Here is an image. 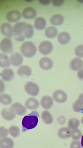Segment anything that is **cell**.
I'll return each mask as SVG.
<instances>
[{
	"instance_id": "6da1fadb",
	"label": "cell",
	"mask_w": 83,
	"mask_h": 148,
	"mask_svg": "<svg viewBox=\"0 0 83 148\" xmlns=\"http://www.w3.org/2000/svg\"><path fill=\"white\" fill-rule=\"evenodd\" d=\"M39 116V113L36 111H32L25 116L22 120V132H24L35 128L38 124Z\"/></svg>"
},
{
	"instance_id": "7a4b0ae2",
	"label": "cell",
	"mask_w": 83,
	"mask_h": 148,
	"mask_svg": "<svg viewBox=\"0 0 83 148\" xmlns=\"http://www.w3.org/2000/svg\"><path fill=\"white\" fill-rule=\"evenodd\" d=\"M21 53L26 58L33 57L36 54L37 51L36 46L31 41H26L23 43L20 46Z\"/></svg>"
},
{
	"instance_id": "3957f363",
	"label": "cell",
	"mask_w": 83,
	"mask_h": 148,
	"mask_svg": "<svg viewBox=\"0 0 83 148\" xmlns=\"http://www.w3.org/2000/svg\"><path fill=\"white\" fill-rule=\"evenodd\" d=\"M24 89L28 94L32 96L37 95L40 91L38 85L31 82L27 83L24 85Z\"/></svg>"
},
{
	"instance_id": "277c9868",
	"label": "cell",
	"mask_w": 83,
	"mask_h": 148,
	"mask_svg": "<svg viewBox=\"0 0 83 148\" xmlns=\"http://www.w3.org/2000/svg\"><path fill=\"white\" fill-rule=\"evenodd\" d=\"M53 48L52 44L50 41L48 40L42 42L38 47L39 52L45 55L50 54L52 52Z\"/></svg>"
},
{
	"instance_id": "5b68a950",
	"label": "cell",
	"mask_w": 83,
	"mask_h": 148,
	"mask_svg": "<svg viewBox=\"0 0 83 148\" xmlns=\"http://www.w3.org/2000/svg\"><path fill=\"white\" fill-rule=\"evenodd\" d=\"M1 49L6 54H10L13 51V45L11 39L8 38H4L0 43Z\"/></svg>"
},
{
	"instance_id": "8992f818",
	"label": "cell",
	"mask_w": 83,
	"mask_h": 148,
	"mask_svg": "<svg viewBox=\"0 0 83 148\" xmlns=\"http://www.w3.org/2000/svg\"><path fill=\"white\" fill-rule=\"evenodd\" d=\"M53 99L57 103H62L65 102L68 99L67 95L63 90H57L53 92Z\"/></svg>"
},
{
	"instance_id": "52a82bcc",
	"label": "cell",
	"mask_w": 83,
	"mask_h": 148,
	"mask_svg": "<svg viewBox=\"0 0 83 148\" xmlns=\"http://www.w3.org/2000/svg\"><path fill=\"white\" fill-rule=\"evenodd\" d=\"M21 17V14L19 11L12 10L9 11L6 15V18L8 22L11 23L17 22Z\"/></svg>"
},
{
	"instance_id": "ba28073f",
	"label": "cell",
	"mask_w": 83,
	"mask_h": 148,
	"mask_svg": "<svg viewBox=\"0 0 83 148\" xmlns=\"http://www.w3.org/2000/svg\"><path fill=\"white\" fill-rule=\"evenodd\" d=\"M39 64L42 69L44 70H48L52 68L54 62L50 58L45 57L40 59Z\"/></svg>"
},
{
	"instance_id": "9c48e42d",
	"label": "cell",
	"mask_w": 83,
	"mask_h": 148,
	"mask_svg": "<svg viewBox=\"0 0 83 148\" xmlns=\"http://www.w3.org/2000/svg\"><path fill=\"white\" fill-rule=\"evenodd\" d=\"M1 33L5 36L11 38L13 35V29L11 25L8 23H2L1 26Z\"/></svg>"
},
{
	"instance_id": "30bf717a",
	"label": "cell",
	"mask_w": 83,
	"mask_h": 148,
	"mask_svg": "<svg viewBox=\"0 0 83 148\" xmlns=\"http://www.w3.org/2000/svg\"><path fill=\"white\" fill-rule=\"evenodd\" d=\"M27 24L26 23L24 22L16 23L14 25L13 27L14 35L17 36L22 35L26 28Z\"/></svg>"
},
{
	"instance_id": "8fae6325",
	"label": "cell",
	"mask_w": 83,
	"mask_h": 148,
	"mask_svg": "<svg viewBox=\"0 0 83 148\" xmlns=\"http://www.w3.org/2000/svg\"><path fill=\"white\" fill-rule=\"evenodd\" d=\"M1 114L2 118L7 121H11L14 119L16 116L14 111L11 108H3L1 111Z\"/></svg>"
},
{
	"instance_id": "7c38bea8",
	"label": "cell",
	"mask_w": 83,
	"mask_h": 148,
	"mask_svg": "<svg viewBox=\"0 0 83 148\" xmlns=\"http://www.w3.org/2000/svg\"><path fill=\"white\" fill-rule=\"evenodd\" d=\"M36 10L31 6L26 7L22 12L23 17L26 19H33L36 17Z\"/></svg>"
},
{
	"instance_id": "4fadbf2b",
	"label": "cell",
	"mask_w": 83,
	"mask_h": 148,
	"mask_svg": "<svg viewBox=\"0 0 83 148\" xmlns=\"http://www.w3.org/2000/svg\"><path fill=\"white\" fill-rule=\"evenodd\" d=\"M10 58L11 64L14 66H19L22 63L23 57L19 53L14 52L12 53Z\"/></svg>"
},
{
	"instance_id": "5bb4252c",
	"label": "cell",
	"mask_w": 83,
	"mask_h": 148,
	"mask_svg": "<svg viewBox=\"0 0 83 148\" xmlns=\"http://www.w3.org/2000/svg\"><path fill=\"white\" fill-rule=\"evenodd\" d=\"M11 108L14 111L16 114L18 115H24L26 114L27 112L26 108L19 103H13L11 105Z\"/></svg>"
},
{
	"instance_id": "9a60e30c",
	"label": "cell",
	"mask_w": 83,
	"mask_h": 148,
	"mask_svg": "<svg viewBox=\"0 0 83 148\" xmlns=\"http://www.w3.org/2000/svg\"><path fill=\"white\" fill-rule=\"evenodd\" d=\"M83 66V62L80 58H74L70 63V68L71 70L73 71H78L82 69Z\"/></svg>"
},
{
	"instance_id": "2e32d148",
	"label": "cell",
	"mask_w": 83,
	"mask_h": 148,
	"mask_svg": "<svg viewBox=\"0 0 83 148\" xmlns=\"http://www.w3.org/2000/svg\"><path fill=\"white\" fill-rule=\"evenodd\" d=\"M40 103L44 109L48 110L52 107L54 104V101L52 97L46 95L43 96L42 98Z\"/></svg>"
},
{
	"instance_id": "e0dca14e",
	"label": "cell",
	"mask_w": 83,
	"mask_h": 148,
	"mask_svg": "<svg viewBox=\"0 0 83 148\" xmlns=\"http://www.w3.org/2000/svg\"><path fill=\"white\" fill-rule=\"evenodd\" d=\"M2 79L4 81L8 82L13 79L15 76L14 73L12 69L6 68L4 69L1 73Z\"/></svg>"
},
{
	"instance_id": "ac0fdd59",
	"label": "cell",
	"mask_w": 83,
	"mask_h": 148,
	"mask_svg": "<svg viewBox=\"0 0 83 148\" xmlns=\"http://www.w3.org/2000/svg\"><path fill=\"white\" fill-rule=\"evenodd\" d=\"M72 108L76 112H80L83 110V92L80 95L78 99L73 103Z\"/></svg>"
},
{
	"instance_id": "d6986e66",
	"label": "cell",
	"mask_w": 83,
	"mask_h": 148,
	"mask_svg": "<svg viewBox=\"0 0 83 148\" xmlns=\"http://www.w3.org/2000/svg\"><path fill=\"white\" fill-rule=\"evenodd\" d=\"M40 105L38 101L33 98L27 99L25 103V107L30 110H35L37 109Z\"/></svg>"
},
{
	"instance_id": "ffe728a7",
	"label": "cell",
	"mask_w": 83,
	"mask_h": 148,
	"mask_svg": "<svg viewBox=\"0 0 83 148\" xmlns=\"http://www.w3.org/2000/svg\"><path fill=\"white\" fill-rule=\"evenodd\" d=\"M17 73L21 77H29L31 75V69L28 66L26 65L22 66L18 69Z\"/></svg>"
},
{
	"instance_id": "44dd1931",
	"label": "cell",
	"mask_w": 83,
	"mask_h": 148,
	"mask_svg": "<svg viewBox=\"0 0 83 148\" xmlns=\"http://www.w3.org/2000/svg\"><path fill=\"white\" fill-rule=\"evenodd\" d=\"M71 131L67 127H63L60 128L57 132V135L60 138L65 139L71 136Z\"/></svg>"
},
{
	"instance_id": "7402d4cb",
	"label": "cell",
	"mask_w": 83,
	"mask_h": 148,
	"mask_svg": "<svg viewBox=\"0 0 83 148\" xmlns=\"http://www.w3.org/2000/svg\"><path fill=\"white\" fill-rule=\"evenodd\" d=\"M71 38L70 34L67 32H62L57 36L58 40L62 45H65L68 44Z\"/></svg>"
},
{
	"instance_id": "603a6c76",
	"label": "cell",
	"mask_w": 83,
	"mask_h": 148,
	"mask_svg": "<svg viewBox=\"0 0 83 148\" xmlns=\"http://www.w3.org/2000/svg\"><path fill=\"white\" fill-rule=\"evenodd\" d=\"M10 58L4 53L0 54V66L2 68H5L11 66Z\"/></svg>"
},
{
	"instance_id": "cb8c5ba5",
	"label": "cell",
	"mask_w": 83,
	"mask_h": 148,
	"mask_svg": "<svg viewBox=\"0 0 83 148\" xmlns=\"http://www.w3.org/2000/svg\"><path fill=\"white\" fill-rule=\"evenodd\" d=\"M46 25V22L44 18L39 17L36 18L34 21V27L35 29L39 30L45 29Z\"/></svg>"
},
{
	"instance_id": "d4e9b609",
	"label": "cell",
	"mask_w": 83,
	"mask_h": 148,
	"mask_svg": "<svg viewBox=\"0 0 83 148\" xmlns=\"http://www.w3.org/2000/svg\"><path fill=\"white\" fill-rule=\"evenodd\" d=\"M64 20L63 15L60 14H56L52 16L50 18V21L53 25H60L63 24Z\"/></svg>"
},
{
	"instance_id": "484cf974",
	"label": "cell",
	"mask_w": 83,
	"mask_h": 148,
	"mask_svg": "<svg viewBox=\"0 0 83 148\" xmlns=\"http://www.w3.org/2000/svg\"><path fill=\"white\" fill-rule=\"evenodd\" d=\"M14 143L11 139L8 137L2 138L0 140L1 148H13Z\"/></svg>"
},
{
	"instance_id": "4316f807",
	"label": "cell",
	"mask_w": 83,
	"mask_h": 148,
	"mask_svg": "<svg viewBox=\"0 0 83 148\" xmlns=\"http://www.w3.org/2000/svg\"><path fill=\"white\" fill-rule=\"evenodd\" d=\"M58 33L57 29L56 27L53 26L48 27L46 29L45 34L48 38H54L57 36Z\"/></svg>"
},
{
	"instance_id": "83f0119b",
	"label": "cell",
	"mask_w": 83,
	"mask_h": 148,
	"mask_svg": "<svg viewBox=\"0 0 83 148\" xmlns=\"http://www.w3.org/2000/svg\"><path fill=\"white\" fill-rule=\"evenodd\" d=\"M41 118L44 123L46 124H51L53 121V118L51 114L47 110H44L41 114Z\"/></svg>"
},
{
	"instance_id": "f1b7e54d",
	"label": "cell",
	"mask_w": 83,
	"mask_h": 148,
	"mask_svg": "<svg viewBox=\"0 0 83 148\" xmlns=\"http://www.w3.org/2000/svg\"><path fill=\"white\" fill-rule=\"evenodd\" d=\"M80 120L75 118H73L69 120L68 123V127L71 130L77 129L79 126Z\"/></svg>"
},
{
	"instance_id": "f546056e",
	"label": "cell",
	"mask_w": 83,
	"mask_h": 148,
	"mask_svg": "<svg viewBox=\"0 0 83 148\" xmlns=\"http://www.w3.org/2000/svg\"><path fill=\"white\" fill-rule=\"evenodd\" d=\"M12 99L9 95L3 94L1 95L0 96V101L4 105H8L12 102Z\"/></svg>"
},
{
	"instance_id": "4dcf8cb0",
	"label": "cell",
	"mask_w": 83,
	"mask_h": 148,
	"mask_svg": "<svg viewBox=\"0 0 83 148\" xmlns=\"http://www.w3.org/2000/svg\"><path fill=\"white\" fill-rule=\"evenodd\" d=\"M24 35L27 38H31L34 34V29L32 25L31 24H27L26 28L24 32Z\"/></svg>"
},
{
	"instance_id": "1f68e13d",
	"label": "cell",
	"mask_w": 83,
	"mask_h": 148,
	"mask_svg": "<svg viewBox=\"0 0 83 148\" xmlns=\"http://www.w3.org/2000/svg\"><path fill=\"white\" fill-rule=\"evenodd\" d=\"M9 132L11 136L14 138L18 137L20 135V129L18 126L16 125L11 126L9 128Z\"/></svg>"
},
{
	"instance_id": "d6a6232c",
	"label": "cell",
	"mask_w": 83,
	"mask_h": 148,
	"mask_svg": "<svg viewBox=\"0 0 83 148\" xmlns=\"http://www.w3.org/2000/svg\"><path fill=\"white\" fill-rule=\"evenodd\" d=\"M82 133L79 129L73 130L71 131V137L73 140H79L81 138Z\"/></svg>"
},
{
	"instance_id": "836d02e7",
	"label": "cell",
	"mask_w": 83,
	"mask_h": 148,
	"mask_svg": "<svg viewBox=\"0 0 83 148\" xmlns=\"http://www.w3.org/2000/svg\"><path fill=\"white\" fill-rule=\"evenodd\" d=\"M75 53L78 57L83 58V45L77 46L75 49Z\"/></svg>"
},
{
	"instance_id": "e575fe53",
	"label": "cell",
	"mask_w": 83,
	"mask_h": 148,
	"mask_svg": "<svg viewBox=\"0 0 83 148\" xmlns=\"http://www.w3.org/2000/svg\"><path fill=\"white\" fill-rule=\"evenodd\" d=\"M9 130L4 127L2 126L0 128V137L3 138H5L8 135Z\"/></svg>"
},
{
	"instance_id": "d590c367",
	"label": "cell",
	"mask_w": 83,
	"mask_h": 148,
	"mask_svg": "<svg viewBox=\"0 0 83 148\" xmlns=\"http://www.w3.org/2000/svg\"><path fill=\"white\" fill-rule=\"evenodd\" d=\"M70 148H82L80 142L78 140H74L71 142L70 145Z\"/></svg>"
},
{
	"instance_id": "8d00e7d4",
	"label": "cell",
	"mask_w": 83,
	"mask_h": 148,
	"mask_svg": "<svg viewBox=\"0 0 83 148\" xmlns=\"http://www.w3.org/2000/svg\"><path fill=\"white\" fill-rule=\"evenodd\" d=\"M64 2L63 0H52V1L53 5L56 7L61 6Z\"/></svg>"
},
{
	"instance_id": "74e56055",
	"label": "cell",
	"mask_w": 83,
	"mask_h": 148,
	"mask_svg": "<svg viewBox=\"0 0 83 148\" xmlns=\"http://www.w3.org/2000/svg\"><path fill=\"white\" fill-rule=\"evenodd\" d=\"M57 121L61 125H63L65 122L66 119L64 116L62 115L57 119Z\"/></svg>"
},
{
	"instance_id": "f35d334b",
	"label": "cell",
	"mask_w": 83,
	"mask_h": 148,
	"mask_svg": "<svg viewBox=\"0 0 83 148\" xmlns=\"http://www.w3.org/2000/svg\"><path fill=\"white\" fill-rule=\"evenodd\" d=\"M77 76L79 79L83 80V68L81 69L78 71Z\"/></svg>"
},
{
	"instance_id": "ab89813d",
	"label": "cell",
	"mask_w": 83,
	"mask_h": 148,
	"mask_svg": "<svg viewBox=\"0 0 83 148\" xmlns=\"http://www.w3.org/2000/svg\"><path fill=\"white\" fill-rule=\"evenodd\" d=\"M39 1L43 5H46L50 4V0H39Z\"/></svg>"
},
{
	"instance_id": "60d3db41",
	"label": "cell",
	"mask_w": 83,
	"mask_h": 148,
	"mask_svg": "<svg viewBox=\"0 0 83 148\" xmlns=\"http://www.w3.org/2000/svg\"><path fill=\"white\" fill-rule=\"evenodd\" d=\"M15 39L17 41H22L24 40L25 37L24 36L22 35H20L18 37H16Z\"/></svg>"
},
{
	"instance_id": "b9f144b4",
	"label": "cell",
	"mask_w": 83,
	"mask_h": 148,
	"mask_svg": "<svg viewBox=\"0 0 83 148\" xmlns=\"http://www.w3.org/2000/svg\"><path fill=\"white\" fill-rule=\"evenodd\" d=\"M81 145L82 147L83 148V135L82 136L81 140Z\"/></svg>"
},
{
	"instance_id": "7bdbcfd3",
	"label": "cell",
	"mask_w": 83,
	"mask_h": 148,
	"mask_svg": "<svg viewBox=\"0 0 83 148\" xmlns=\"http://www.w3.org/2000/svg\"><path fill=\"white\" fill-rule=\"evenodd\" d=\"M81 122L82 124H83V116L81 120Z\"/></svg>"
},
{
	"instance_id": "ee69618b",
	"label": "cell",
	"mask_w": 83,
	"mask_h": 148,
	"mask_svg": "<svg viewBox=\"0 0 83 148\" xmlns=\"http://www.w3.org/2000/svg\"><path fill=\"white\" fill-rule=\"evenodd\" d=\"M78 1L81 2V3H83V0H80V1Z\"/></svg>"
}]
</instances>
